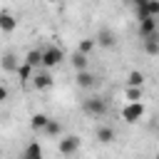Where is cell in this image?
Here are the masks:
<instances>
[{"label":"cell","instance_id":"18","mask_svg":"<svg viewBox=\"0 0 159 159\" xmlns=\"http://www.w3.org/2000/svg\"><path fill=\"white\" fill-rule=\"evenodd\" d=\"M127 84H129V87H142V84H144V75H142L139 70H132V72L127 75Z\"/></svg>","mask_w":159,"mask_h":159},{"label":"cell","instance_id":"5","mask_svg":"<svg viewBox=\"0 0 159 159\" xmlns=\"http://www.w3.org/2000/svg\"><path fill=\"white\" fill-rule=\"evenodd\" d=\"M80 144H82V142H80V137L67 134V137H62V139H60V147H57V149H60V154L70 157V154H75V152L80 149Z\"/></svg>","mask_w":159,"mask_h":159},{"label":"cell","instance_id":"11","mask_svg":"<svg viewBox=\"0 0 159 159\" xmlns=\"http://www.w3.org/2000/svg\"><path fill=\"white\" fill-rule=\"evenodd\" d=\"M142 40H144L147 55H159V35H149V37H142Z\"/></svg>","mask_w":159,"mask_h":159},{"label":"cell","instance_id":"23","mask_svg":"<svg viewBox=\"0 0 159 159\" xmlns=\"http://www.w3.org/2000/svg\"><path fill=\"white\" fill-rule=\"evenodd\" d=\"M132 2H134V7H142V5H147L149 0H132Z\"/></svg>","mask_w":159,"mask_h":159},{"label":"cell","instance_id":"8","mask_svg":"<svg viewBox=\"0 0 159 159\" xmlns=\"http://www.w3.org/2000/svg\"><path fill=\"white\" fill-rule=\"evenodd\" d=\"M50 84H52V75L47 72V67H45L42 72L32 75V87H35V89H47Z\"/></svg>","mask_w":159,"mask_h":159},{"label":"cell","instance_id":"10","mask_svg":"<svg viewBox=\"0 0 159 159\" xmlns=\"http://www.w3.org/2000/svg\"><path fill=\"white\" fill-rule=\"evenodd\" d=\"M0 67H2L5 72H17V67H20V60H17L12 52H7V55H2V60H0Z\"/></svg>","mask_w":159,"mask_h":159},{"label":"cell","instance_id":"22","mask_svg":"<svg viewBox=\"0 0 159 159\" xmlns=\"http://www.w3.org/2000/svg\"><path fill=\"white\" fill-rule=\"evenodd\" d=\"M5 99H7V87L0 84V102H5Z\"/></svg>","mask_w":159,"mask_h":159},{"label":"cell","instance_id":"21","mask_svg":"<svg viewBox=\"0 0 159 159\" xmlns=\"http://www.w3.org/2000/svg\"><path fill=\"white\" fill-rule=\"evenodd\" d=\"M94 45H97V42H94L92 37H87V40H82V42H80V47H77V50H80V52H84V55H89Z\"/></svg>","mask_w":159,"mask_h":159},{"label":"cell","instance_id":"20","mask_svg":"<svg viewBox=\"0 0 159 159\" xmlns=\"http://www.w3.org/2000/svg\"><path fill=\"white\" fill-rule=\"evenodd\" d=\"M127 102H142V87H129L127 84Z\"/></svg>","mask_w":159,"mask_h":159},{"label":"cell","instance_id":"7","mask_svg":"<svg viewBox=\"0 0 159 159\" xmlns=\"http://www.w3.org/2000/svg\"><path fill=\"white\" fill-rule=\"evenodd\" d=\"M94 42H97L99 47H114V42H117V37H114V32H112V30H107V27H102V30L97 32V37H94Z\"/></svg>","mask_w":159,"mask_h":159},{"label":"cell","instance_id":"4","mask_svg":"<svg viewBox=\"0 0 159 159\" xmlns=\"http://www.w3.org/2000/svg\"><path fill=\"white\" fill-rule=\"evenodd\" d=\"M159 30V17H139V37H149V35H157Z\"/></svg>","mask_w":159,"mask_h":159},{"label":"cell","instance_id":"6","mask_svg":"<svg viewBox=\"0 0 159 159\" xmlns=\"http://www.w3.org/2000/svg\"><path fill=\"white\" fill-rule=\"evenodd\" d=\"M75 82H77V87H82V89H89V87H94V84H97V77H94L92 72H87V70H77V77H75Z\"/></svg>","mask_w":159,"mask_h":159},{"label":"cell","instance_id":"19","mask_svg":"<svg viewBox=\"0 0 159 159\" xmlns=\"http://www.w3.org/2000/svg\"><path fill=\"white\" fill-rule=\"evenodd\" d=\"M42 134H47V137H60V134H62V124H60L57 119H50Z\"/></svg>","mask_w":159,"mask_h":159},{"label":"cell","instance_id":"13","mask_svg":"<svg viewBox=\"0 0 159 159\" xmlns=\"http://www.w3.org/2000/svg\"><path fill=\"white\" fill-rule=\"evenodd\" d=\"M47 122H50V117L47 114H32V119H30V127L35 129V132H45V127H47Z\"/></svg>","mask_w":159,"mask_h":159},{"label":"cell","instance_id":"3","mask_svg":"<svg viewBox=\"0 0 159 159\" xmlns=\"http://www.w3.org/2000/svg\"><path fill=\"white\" fill-rule=\"evenodd\" d=\"M65 60V52L60 50V47H45L42 50V67H47V70H52V67H57L60 62Z\"/></svg>","mask_w":159,"mask_h":159},{"label":"cell","instance_id":"2","mask_svg":"<svg viewBox=\"0 0 159 159\" xmlns=\"http://www.w3.org/2000/svg\"><path fill=\"white\" fill-rule=\"evenodd\" d=\"M82 109H84V114H89V117H104V114H107V102L99 99V97H87V99L82 102Z\"/></svg>","mask_w":159,"mask_h":159},{"label":"cell","instance_id":"12","mask_svg":"<svg viewBox=\"0 0 159 159\" xmlns=\"http://www.w3.org/2000/svg\"><path fill=\"white\" fill-rule=\"evenodd\" d=\"M32 72H35V67L32 65H27V62H20V67H17V77H20V82H32Z\"/></svg>","mask_w":159,"mask_h":159},{"label":"cell","instance_id":"15","mask_svg":"<svg viewBox=\"0 0 159 159\" xmlns=\"http://www.w3.org/2000/svg\"><path fill=\"white\" fill-rule=\"evenodd\" d=\"M22 157H25V159H40V157H42V147H40V142L27 144L25 152H22Z\"/></svg>","mask_w":159,"mask_h":159},{"label":"cell","instance_id":"17","mask_svg":"<svg viewBox=\"0 0 159 159\" xmlns=\"http://www.w3.org/2000/svg\"><path fill=\"white\" fill-rule=\"evenodd\" d=\"M97 139H99L102 144H109V142L114 139V129H112V127H97Z\"/></svg>","mask_w":159,"mask_h":159},{"label":"cell","instance_id":"9","mask_svg":"<svg viewBox=\"0 0 159 159\" xmlns=\"http://www.w3.org/2000/svg\"><path fill=\"white\" fill-rule=\"evenodd\" d=\"M15 27H17L15 15H12V12H7V10H0V30H2V32H12Z\"/></svg>","mask_w":159,"mask_h":159},{"label":"cell","instance_id":"14","mask_svg":"<svg viewBox=\"0 0 159 159\" xmlns=\"http://www.w3.org/2000/svg\"><path fill=\"white\" fill-rule=\"evenodd\" d=\"M70 62H72V67H75V70H87V55H84V52H80V50H75V52H72Z\"/></svg>","mask_w":159,"mask_h":159},{"label":"cell","instance_id":"1","mask_svg":"<svg viewBox=\"0 0 159 159\" xmlns=\"http://www.w3.org/2000/svg\"><path fill=\"white\" fill-rule=\"evenodd\" d=\"M142 117H144V104L142 102H127L122 107V119L127 124H137Z\"/></svg>","mask_w":159,"mask_h":159},{"label":"cell","instance_id":"24","mask_svg":"<svg viewBox=\"0 0 159 159\" xmlns=\"http://www.w3.org/2000/svg\"><path fill=\"white\" fill-rule=\"evenodd\" d=\"M47 2H57V0H47Z\"/></svg>","mask_w":159,"mask_h":159},{"label":"cell","instance_id":"16","mask_svg":"<svg viewBox=\"0 0 159 159\" xmlns=\"http://www.w3.org/2000/svg\"><path fill=\"white\" fill-rule=\"evenodd\" d=\"M25 62H27V65H32L35 70H37V67H42V52H40V50H30V52L25 55Z\"/></svg>","mask_w":159,"mask_h":159}]
</instances>
